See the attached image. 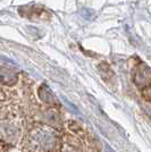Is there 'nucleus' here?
Instances as JSON below:
<instances>
[{"label":"nucleus","instance_id":"nucleus-2","mask_svg":"<svg viewBox=\"0 0 151 152\" xmlns=\"http://www.w3.org/2000/svg\"><path fill=\"white\" fill-rule=\"evenodd\" d=\"M99 72H100V75H101V77H102V80L107 83V84L116 83V78H115L114 70L111 69V67L109 66V64L101 63L100 65H99Z\"/></svg>","mask_w":151,"mask_h":152},{"label":"nucleus","instance_id":"nucleus-1","mask_svg":"<svg viewBox=\"0 0 151 152\" xmlns=\"http://www.w3.org/2000/svg\"><path fill=\"white\" fill-rule=\"evenodd\" d=\"M133 82L140 91L151 86V69L142 61H139L133 68Z\"/></svg>","mask_w":151,"mask_h":152}]
</instances>
